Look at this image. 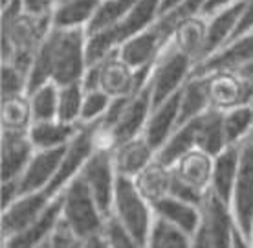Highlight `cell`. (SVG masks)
Wrapping results in <instances>:
<instances>
[{"label":"cell","instance_id":"obj_8","mask_svg":"<svg viewBox=\"0 0 253 248\" xmlns=\"http://www.w3.org/2000/svg\"><path fill=\"white\" fill-rule=\"evenodd\" d=\"M231 211L244 237H250L253 226V142H242L241 165L231 193Z\"/></svg>","mask_w":253,"mask_h":248},{"label":"cell","instance_id":"obj_4","mask_svg":"<svg viewBox=\"0 0 253 248\" xmlns=\"http://www.w3.org/2000/svg\"><path fill=\"white\" fill-rule=\"evenodd\" d=\"M123 228L141 245H147V237L154 223L152 204L136 188L132 178L118 175L112 215Z\"/></svg>","mask_w":253,"mask_h":248},{"label":"cell","instance_id":"obj_42","mask_svg":"<svg viewBox=\"0 0 253 248\" xmlns=\"http://www.w3.org/2000/svg\"><path fill=\"white\" fill-rule=\"evenodd\" d=\"M233 2H237V0H204L202 15L209 17V15H213V13L218 11V9H222V7L233 4Z\"/></svg>","mask_w":253,"mask_h":248},{"label":"cell","instance_id":"obj_17","mask_svg":"<svg viewBox=\"0 0 253 248\" xmlns=\"http://www.w3.org/2000/svg\"><path fill=\"white\" fill-rule=\"evenodd\" d=\"M112 158L118 175L134 178L156 158V149L147 142L143 134H139L132 140H126L112 147Z\"/></svg>","mask_w":253,"mask_h":248},{"label":"cell","instance_id":"obj_10","mask_svg":"<svg viewBox=\"0 0 253 248\" xmlns=\"http://www.w3.org/2000/svg\"><path fill=\"white\" fill-rule=\"evenodd\" d=\"M200 226L208 234L209 241L215 248H233L235 234H237V223H235L233 211L228 202H224L220 197H216L209 190L202 202V223Z\"/></svg>","mask_w":253,"mask_h":248},{"label":"cell","instance_id":"obj_13","mask_svg":"<svg viewBox=\"0 0 253 248\" xmlns=\"http://www.w3.org/2000/svg\"><path fill=\"white\" fill-rule=\"evenodd\" d=\"M66 147H61V149H37L33 153L30 164L26 165L22 175L17 178L20 195L50 188V184L53 182V178H55V175L59 171V165L63 162Z\"/></svg>","mask_w":253,"mask_h":248},{"label":"cell","instance_id":"obj_30","mask_svg":"<svg viewBox=\"0 0 253 248\" xmlns=\"http://www.w3.org/2000/svg\"><path fill=\"white\" fill-rule=\"evenodd\" d=\"M193 236L169 224L164 219L154 217L145 248H191Z\"/></svg>","mask_w":253,"mask_h":248},{"label":"cell","instance_id":"obj_25","mask_svg":"<svg viewBox=\"0 0 253 248\" xmlns=\"http://www.w3.org/2000/svg\"><path fill=\"white\" fill-rule=\"evenodd\" d=\"M209 108H211V101H209L206 77L191 76L187 79V83L182 87V92H180V118H178V125H182L185 121L196 120L198 116H202Z\"/></svg>","mask_w":253,"mask_h":248},{"label":"cell","instance_id":"obj_2","mask_svg":"<svg viewBox=\"0 0 253 248\" xmlns=\"http://www.w3.org/2000/svg\"><path fill=\"white\" fill-rule=\"evenodd\" d=\"M51 11L22 13L2 19V63H11L30 76L33 57L50 33Z\"/></svg>","mask_w":253,"mask_h":248},{"label":"cell","instance_id":"obj_22","mask_svg":"<svg viewBox=\"0 0 253 248\" xmlns=\"http://www.w3.org/2000/svg\"><path fill=\"white\" fill-rule=\"evenodd\" d=\"M228 146L229 142L224 129V112L211 107L196 118V147L211 156H216Z\"/></svg>","mask_w":253,"mask_h":248},{"label":"cell","instance_id":"obj_27","mask_svg":"<svg viewBox=\"0 0 253 248\" xmlns=\"http://www.w3.org/2000/svg\"><path fill=\"white\" fill-rule=\"evenodd\" d=\"M171 177H172L171 167L160 164L158 160L154 158L151 164L147 165L143 171H139L132 180H134V184H136V188L139 190V193L152 204L169 195Z\"/></svg>","mask_w":253,"mask_h":248},{"label":"cell","instance_id":"obj_41","mask_svg":"<svg viewBox=\"0 0 253 248\" xmlns=\"http://www.w3.org/2000/svg\"><path fill=\"white\" fill-rule=\"evenodd\" d=\"M83 247L84 248H114L112 247V243H110V239H108L107 232L84 239V241H83Z\"/></svg>","mask_w":253,"mask_h":248},{"label":"cell","instance_id":"obj_48","mask_svg":"<svg viewBox=\"0 0 253 248\" xmlns=\"http://www.w3.org/2000/svg\"><path fill=\"white\" fill-rule=\"evenodd\" d=\"M37 248H51V243L46 241V243H42V245H41V247H37Z\"/></svg>","mask_w":253,"mask_h":248},{"label":"cell","instance_id":"obj_49","mask_svg":"<svg viewBox=\"0 0 253 248\" xmlns=\"http://www.w3.org/2000/svg\"><path fill=\"white\" fill-rule=\"evenodd\" d=\"M248 241H250V247L253 248V226H252V234H250V237H248Z\"/></svg>","mask_w":253,"mask_h":248},{"label":"cell","instance_id":"obj_32","mask_svg":"<svg viewBox=\"0 0 253 248\" xmlns=\"http://www.w3.org/2000/svg\"><path fill=\"white\" fill-rule=\"evenodd\" d=\"M134 2L136 0H101L86 28V33H97L120 24L126 13L130 11Z\"/></svg>","mask_w":253,"mask_h":248},{"label":"cell","instance_id":"obj_15","mask_svg":"<svg viewBox=\"0 0 253 248\" xmlns=\"http://www.w3.org/2000/svg\"><path fill=\"white\" fill-rule=\"evenodd\" d=\"M37 149L30 138V131H4L0 134V156H2V180L19 178L30 164Z\"/></svg>","mask_w":253,"mask_h":248},{"label":"cell","instance_id":"obj_1","mask_svg":"<svg viewBox=\"0 0 253 248\" xmlns=\"http://www.w3.org/2000/svg\"><path fill=\"white\" fill-rule=\"evenodd\" d=\"M88 70V33L84 28H51L33 57L28 92L44 83L59 87L83 81Z\"/></svg>","mask_w":253,"mask_h":248},{"label":"cell","instance_id":"obj_40","mask_svg":"<svg viewBox=\"0 0 253 248\" xmlns=\"http://www.w3.org/2000/svg\"><path fill=\"white\" fill-rule=\"evenodd\" d=\"M26 4V9L32 13H50L55 4H57V0H24Z\"/></svg>","mask_w":253,"mask_h":248},{"label":"cell","instance_id":"obj_11","mask_svg":"<svg viewBox=\"0 0 253 248\" xmlns=\"http://www.w3.org/2000/svg\"><path fill=\"white\" fill-rule=\"evenodd\" d=\"M61 217H63V191L48 204V208L33 223H30L26 228H22L17 234L9 236L7 239H2L4 241V248L41 247L42 243L51 239L53 232L57 228V224L61 223Z\"/></svg>","mask_w":253,"mask_h":248},{"label":"cell","instance_id":"obj_31","mask_svg":"<svg viewBox=\"0 0 253 248\" xmlns=\"http://www.w3.org/2000/svg\"><path fill=\"white\" fill-rule=\"evenodd\" d=\"M30 105H32L33 121L55 120L59 112V85L44 83L32 92H28Z\"/></svg>","mask_w":253,"mask_h":248},{"label":"cell","instance_id":"obj_44","mask_svg":"<svg viewBox=\"0 0 253 248\" xmlns=\"http://www.w3.org/2000/svg\"><path fill=\"white\" fill-rule=\"evenodd\" d=\"M237 74H239V76L250 85V89L253 90V59H250L244 66H241V68L237 70Z\"/></svg>","mask_w":253,"mask_h":248},{"label":"cell","instance_id":"obj_19","mask_svg":"<svg viewBox=\"0 0 253 248\" xmlns=\"http://www.w3.org/2000/svg\"><path fill=\"white\" fill-rule=\"evenodd\" d=\"M241 149L242 144H235V146H228L224 151L213 156V175H211L209 190L228 204L231 202V193H233L235 180L239 175Z\"/></svg>","mask_w":253,"mask_h":248},{"label":"cell","instance_id":"obj_36","mask_svg":"<svg viewBox=\"0 0 253 248\" xmlns=\"http://www.w3.org/2000/svg\"><path fill=\"white\" fill-rule=\"evenodd\" d=\"M0 92H2V99L28 94V74L11 63H2Z\"/></svg>","mask_w":253,"mask_h":248},{"label":"cell","instance_id":"obj_12","mask_svg":"<svg viewBox=\"0 0 253 248\" xmlns=\"http://www.w3.org/2000/svg\"><path fill=\"white\" fill-rule=\"evenodd\" d=\"M211 107L229 110L253 101V90L237 72H216L206 76Z\"/></svg>","mask_w":253,"mask_h":248},{"label":"cell","instance_id":"obj_29","mask_svg":"<svg viewBox=\"0 0 253 248\" xmlns=\"http://www.w3.org/2000/svg\"><path fill=\"white\" fill-rule=\"evenodd\" d=\"M0 121H2L4 131H30L33 123V116L28 94L2 99Z\"/></svg>","mask_w":253,"mask_h":248},{"label":"cell","instance_id":"obj_3","mask_svg":"<svg viewBox=\"0 0 253 248\" xmlns=\"http://www.w3.org/2000/svg\"><path fill=\"white\" fill-rule=\"evenodd\" d=\"M63 223L72 230L77 239H88L103 234L107 228L108 217L103 213L99 204L95 202L88 186L76 177L63 190Z\"/></svg>","mask_w":253,"mask_h":248},{"label":"cell","instance_id":"obj_34","mask_svg":"<svg viewBox=\"0 0 253 248\" xmlns=\"http://www.w3.org/2000/svg\"><path fill=\"white\" fill-rule=\"evenodd\" d=\"M84 101L83 81L59 87V112L57 118L68 123H81V110Z\"/></svg>","mask_w":253,"mask_h":248},{"label":"cell","instance_id":"obj_26","mask_svg":"<svg viewBox=\"0 0 253 248\" xmlns=\"http://www.w3.org/2000/svg\"><path fill=\"white\" fill-rule=\"evenodd\" d=\"M101 0H63L51 9L53 28H88Z\"/></svg>","mask_w":253,"mask_h":248},{"label":"cell","instance_id":"obj_20","mask_svg":"<svg viewBox=\"0 0 253 248\" xmlns=\"http://www.w3.org/2000/svg\"><path fill=\"white\" fill-rule=\"evenodd\" d=\"M180 92H176L172 98H169L162 105L152 108L151 116L147 120V125L143 129V136H145L147 142L156 151L164 146L165 140L178 127V118H180Z\"/></svg>","mask_w":253,"mask_h":248},{"label":"cell","instance_id":"obj_23","mask_svg":"<svg viewBox=\"0 0 253 248\" xmlns=\"http://www.w3.org/2000/svg\"><path fill=\"white\" fill-rule=\"evenodd\" d=\"M79 127H81V123H68L59 118L33 121L30 127V138H32L35 149H61L76 138Z\"/></svg>","mask_w":253,"mask_h":248},{"label":"cell","instance_id":"obj_50","mask_svg":"<svg viewBox=\"0 0 253 248\" xmlns=\"http://www.w3.org/2000/svg\"><path fill=\"white\" fill-rule=\"evenodd\" d=\"M246 140H250V142H253V129H252V133H250V136H248Z\"/></svg>","mask_w":253,"mask_h":248},{"label":"cell","instance_id":"obj_45","mask_svg":"<svg viewBox=\"0 0 253 248\" xmlns=\"http://www.w3.org/2000/svg\"><path fill=\"white\" fill-rule=\"evenodd\" d=\"M233 248H252V247H250V241H248L246 237L241 234V230H237V234H235Z\"/></svg>","mask_w":253,"mask_h":248},{"label":"cell","instance_id":"obj_51","mask_svg":"<svg viewBox=\"0 0 253 248\" xmlns=\"http://www.w3.org/2000/svg\"><path fill=\"white\" fill-rule=\"evenodd\" d=\"M2 2H6V0H2Z\"/></svg>","mask_w":253,"mask_h":248},{"label":"cell","instance_id":"obj_9","mask_svg":"<svg viewBox=\"0 0 253 248\" xmlns=\"http://www.w3.org/2000/svg\"><path fill=\"white\" fill-rule=\"evenodd\" d=\"M250 59H253V30L231 39L216 51L198 61L191 76L206 77L216 72H237Z\"/></svg>","mask_w":253,"mask_h":248},{"label":"cell","instance_id":"obj_37","mask_svg":"<svg viewBox=\"0 0 253 248\" xmlns=\"http://www.w3.org/2000/svg\"><path fill=\"white\" fill-rule=\"evenodd\" d=\"M171 169H172V167H171ZM206 193H208V191L196 190L195 186L187 184L185 180H182L176 173L172 171L169 195H172V197H176V198H182V200H185V202L196 204V206H202L204 198H206Z\"/></svg>","mask_w":253,"mask_h":248},{"label":"cell","instance_id":"obj_38","mask_svg":"<svg viewBox=\"0 0 253 248\" xmlns=\"http://www.w3.org/2000/svg\"><path fill=\"white\" fill-rule=\"evenodd\" d=\"M105 232H107L108 239H110V243H112L114 248H145V245H141V243L136 241V239L116 221L114 217H108L107 219V228H105Z\"/></svg>","mask_w":253,"mask_h":248},{"label":"cell","instance_id":"obj_7","mask_svg":"<svg viewBox=\"0 0 253 248\" xmlns=\"http://www.w3.org/2000/svg\"><path fill=\"white\" fill-rule=\"evenodd\" d=\"M97 129H99V121L81 123L76 138L70 142L66 151H64L63 162L59 165L57 175L50 184V188L46 190L51 197H57L59 193L81 173L83 165L86 164V160L97 149Z\"/></svg>","mask_w":253,"mask_h":248},{"label":"cell","instance_id":"obj_46","mask_svg":"<svg viewBox=\"0 0 253 248\" xmlns=\"http://www.w3.org/2000/svg\"><path fill=\"white\" fill-rule=\"evenodd\" d=\"M182 2H185V0H162V6H160V15L165 11H169V9H172V7H176L178 4H182Z\"/></svg>","mask_w":253,"mask_h":248},{"label":"cell","instance_id":"obj_5","mask_svg":"<svg viewBox=\"0 0 253 248\" xmlns=\"http://www.w3.org/2000/svg\"><path fill=\"white\" fill-rule=\"evenodd\" d=\"M193 68H195L193 59L176 50L172 45L167 46L162 51V55L154 61L151 76H149L152 108L162 105L176 92H180L193 74Z\"/></svg>","mask_w":253,"mask_h":248},{"label":"cell","instance_id":"obj_33","mask_svg":"<svg viewBox=\"0 0 253 248\" xmlns=\"http://www.w3.org/2000/svg\"><path fill=\"white\" fill-rule=\"evenodd\" d=\"M222 112H224V129L229 146L246 142L253 129V101Z\"/></svg>","mask_w":253,"mask_h":248},{"label":"cell","instance_id":"obj_43","mask_svg":"<svg viewBox=\"0 0 253 248\" xmlns=\"http://www.w3.org/2000/svg\"><path fill=\"white\" fill-rule=\"evenodd\" d=\"M191 248H215V247H213V243L209 241L208 234L204 232L202 226L196 230V234L193 236V241H191Z\"/></svg>","mask_w":253,"mask_h":248},{"label":"cell","instance_id":"obj_6","mask_svg":"<svg viewBox=\"0 0 253 248\" xmlns=\"http://www.w3.org/2000/svg\"><path fill=\"white\" fill-rule=\"evenodd\" d=\"M88 186L90 193L94 195L95 202L107 217L112 215V204H114L116 184H118V171H116L112 149L97 147L92 156L83 165L81 173L77 175Z\"/></svg>","mask_w":253,"mask_h":248},{"label":"cell","instance_id":"obj_39","mask_svg":"<svg viewBox=\"0 0 253 248\" xmlns=\"http://www.w3.org/2000/svg\"><path fill=\"white\" fill-rule=\"evenodd\" d=\"M253 30V0H246L244 4V13H242V20H241V28H239V35H244V33L252 32Z\"/></svg>","mask_w":253,"mask_h":248},{"label":"cell","instance_id":"obj_14","mask_svg":"<svg viewBox=\"0 0 253 248\" xmlns=\"http://www.w3.org/2000/svg\"><path fill=\"white\" fill-rule=\"evenodd\" d=\"M53 198L55 197H51L46 190H41L20 195L17 200H13L7 208L2 210V239H7L33 223Z\"/></svg>","mask_w":253,"mask_h":248},{"label":"cell","instance_id":"obj_16","mask_svg":"<svg viewBox=\"0 0 253 248\" xmlns=\"http://www.w3.org/2000/svg\"><path fill=\"white\" fill-rule=\"evenodd\" d=\"M244 4H246V0H237L233 4H229V6L215 11L213 15H209L208 43H206V53H204V57H208L209 53L216 51L220 46H224L231 39L237 37L239 28H241L242 13H244Z\"/></svg>","mask_w":253,"mask_h":248},{"label":"cell","instance_id":"obj_35","mask_svg":"<svg viewBox=\"0 0 253 248\" xmlns=\"http://www.w3.org/2000/svg\"><path fill=\"white\" fill-rule=\"evenodd\" d=\"M110 103H112V98H110L107 92H103L101 89L84 90L81 123H95V121H101L103 116L107 114Z\"/></svg>","mask_w":253,"mask_h":248},{"label":"cell","instance_id":"obj_21","mask_svg":"<svg viewBox=\"0 0 253 248\" xmlns=\"http://www.w3.org/2000/svg\"><path fill=\"white\" fill-rule=\"evenodd\" d=\"M208 43V17L198 13L185 19L172 35L171 45L195 61V64L204 57Z\"/></svg>","mask_w":253,"mask_h":248},{"label":"cell","instance_id":"obj_24","mask_svg":"<svg viewBox=\"0 0 253 248\" xmlns=\"http://www.w3.org/2000/svg\"><path fill=\"white\" fill-rule=\"evenodd\" d=\"M172 171L187 184L195 186L196 190L209 191L213 175V156L195 147L172 165Z\"/></svg>","mask_w":253,"mask_h":248},{"label":"cell","instance_id":"obj_47","mask_svg":"<svg viewBox=\"0 0 253 248\" xmlns=\"http://www.w3.org/2000/svg\"><path fill=\"white\" fill-rule=\"evenodd\" d=\"M72 248H84V247H83L81 239H76V241H74V245H72Z\"/></svg>","mask_w":253,"mask_h":248},{"label":"cell","instance_id":"obj_18","mask_svg":"<svg viewBox=\"0 0 253 248\" xmlns=\"http://www.w3.org/2000/svg\"><path fill=\"white\" fill-rule=\"evenodd\" d=\"M152 211H154V217L164 219L172 226L184 230L189 236H195L202 223V206L185 202L172 195H167L152 202Z\"/></svg>","mask_w":253,"mask_h":248},{"label":"cell","instance_id":"obj_28","mask_svg":"<svg viewBox=\"0 0 253 248\" xmlns=\"http://www.w3.org/2000/svg\"><path fill=\"white\" fill-rule=\"evenodd\" d=\"M196 147V120L185 121L174 129V133L165 140V144L156 151V160L160 164L172 167L184 154Z\"/></svg>","mask_w":253,"mask_h":248}]
</instances>
